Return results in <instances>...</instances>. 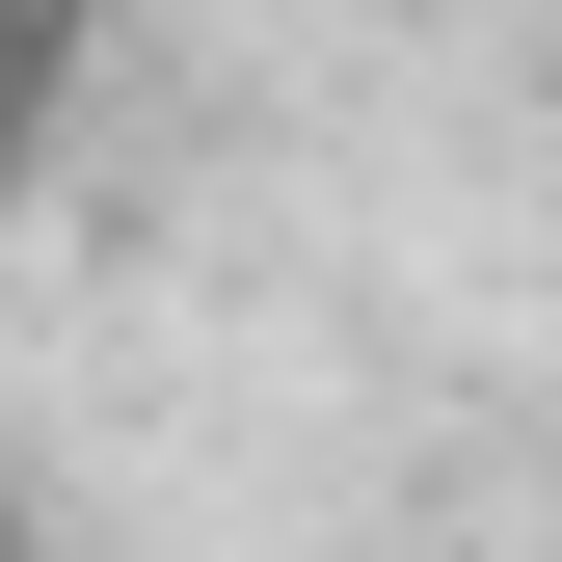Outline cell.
Returning a JSON list of instances; mask_svg holds the SVG:
<instances>
[{
  "instance_id": "cell-1",
  "label": "cell",
  "mask_w": 562,
  "mask_h": 562,
  "mask_svg": "<svg viewBox=\"0 0 562 562\" xmlns=\"http://www.w3.org/2000/svg\"><path fill=\"white\" fill-rule=\"evenodd\" d=\"M0 562H27V536H0Z\"/></svg>"
}]
</instances>
